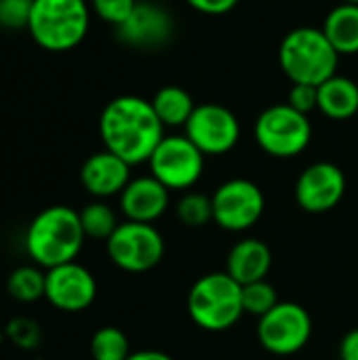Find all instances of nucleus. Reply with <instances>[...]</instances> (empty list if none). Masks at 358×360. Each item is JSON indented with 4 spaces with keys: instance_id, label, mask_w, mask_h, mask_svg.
<instances>
[{
    "instance_id": "nucleus-1",
    "label": "nucleus",
    "mask_w": 358,
    "mask_h": 360,
    "mask_svg": "<svg viewBox=\"0 0 358 360\" xmlns=\"http://www.w3.org/2000/svg\"><path fill=\"white\" fill-rule=\"evenodd\" d=\"M99 135L103 148L124 162H148L165 137V124L150 99L137 95L114 97L99 116Z\"/></svg>"
},
{
    "instance_id": "nucleus-2",
    "label": "nucleus",
    "mask_w": 358,
    "mask_h": 360,
    "mask_svg": "<svg viewBox=\"0 0 358 360\" xmlns=\"http://www.w3.org/2000/svg\"><path fill=\"white\" fill-rule=\"evenodd\" d=\"M84 240L87 236L78 211L65 205H53L42 209L30 221L25 232V251L36 266L51 270L76 262Z\"/></svg>"
},
{
    "instance_id": "nucleus-3",
    "label": "nucleus",
    "mask_w": 358,
    "mask_h": 360,
    "mask_svg": "<svg viewBox=\"0 0 358 360\" xmlns=\"http://www.w3.org/2000/svg\"><path fill=\"white\" fill-rule=\"evenodd\" d=\"M340 55L321 27H295L279 46V63L293 84L321 86L335 76Z\"/></svg>"
},
{
    "instance_id": "nucleus-4",
    "label": "nucleus",
    "mask_w": 358,
    "mask_h": 360,
    "mask_svg": "<svg viewBox=\"0 0 358 360\" xmlns=\"http://www.w3.org/2000/svg\"><path fill=\"white\" fill-rule=\"evenodd\" d=\"M89 23L87 0H34L27 32L40 49L65 53L84 40Z\"/></svg>"
},
{
    "instance_id": "nucleus-5",
    "label": "nucleus",
    "mask_w": 358,
    "mask_h": 360,
    "mask_svg": "<svg viewBox=\"0 0 358 360\" xmlns=\"http://www.w3.org/2000/svg\"><path fill=\"white\" fill-rule=\"evenodd\" d=\"M188 314L203 331L222 333L232 329L245 314L243 285L228 272L200 276L188 291Z\"/></svg>"
},
{
    "instance_id": "nucleus-6",
    "label": "nucleus",
    "mask_w": 358,
    "mask_h": 360,
    "mask_svg": "<svg viewBox=\"0 0 358 360\" xmlns=\"http://www.w3.org/2000/svg\"><path fill=\"white\" fill-rule=\"evenodd\" d=\"M312 139L310 118L289 103H276L266 108L255 120L257 146L274 158L300 156Z\"/></svg>"
},
{
    "instance_id": "nucleus-7",
    "label": "nucleus",
    "mask_w": 358,
    "mask_h": 360,
    "mask_svg": "<svg viewBox=\"0 0 358 360\" xmlns=\"http://www.w3.org/2000/svg\"><path fill=\"white\" fill-rule=\"evenodd\" d=\"M108 257L124 272L141 274L156 268L165 257V238L154 224L122 221L106 240Z\"/></svg>"
},
{
    "instance_id": "nucleus-8",
    "label": "nucleus",
    "mask_w": 358,
    "mask_h": 360,
    "mask_svg": "<svg viewBox=\"0 0 358 360\" xmlns=\"http://www.w3.org/2000/svg\"><path fill=\"white\" fill-rule=\"evenodd\" d=\"M312 338V319L295 302H279L257 323V340L264 350L276 356L298 354Z\"/></svg>"
},
{
    "instance_id": "nucleus-9",
    "label": "nucleus",
    "mask_w": 358,
    "mask_h": 360,
    "mask_svg": "<svg viewBox=\"0 0 358 360\" xmlns=\"http://www.w3.org/2000/svg\"><path fill=\"white\" fill-rule=\"evenodd\" d=\"M148 165L165 188L190 190L205 171V154L186 135H165Z\"/></svg>"
},
{
    "instance_id": "nucleus-10",
    "label": "nucleus",
    "mask_w": 358,
    "mask_h": 360,
    "mask_svg": "<svg viewBox=\"0 0 358 360\" xmlns=\"http://www.w3.org/2000/svg\"><path fill=\"white\" fill-rule=\"evenodd\" d=\"M213 221L228 232H245L253 228L266 209L262 188L251 179H228L211 196Z\"/></svg>"
},
{
    "instance_id": "nucleus-11",
    "label": "nucleus",
    "mask_w": 358,
    "mask_h": 360,
    "mask_svg": "<svg viewBox=\"0 0 358 360\" xmlns=\"http://www.w3.org/2000/svg\"><path fill=\"white\" fill-rule=\"evenodd\" d=\"M184 135L205 154L222 156L234 150L241 139V122L236 114L219 103L196 105L184 127Z\"/></svg>"
},
{
    "instance_id": "nucleus-12",
    "label": "nucleus",
    "mask_w": 358,
    "mask_h": 360,
    "mask_svg": "<svg viewBox=\"0 0 358 360\" xmlns=\"http://www.w3.org/2000/svg\"><path fill=\"white\" fill-rule=\"evenodd\" d=\"M346 194V175L335 162H314L306 167L295 181V200L306 213H327L335 209Z\"/></svg>"
},
{
    "instance_id": "nucleus-13",
    "label": "nucleus",
    "mask_w": 358,
    "mask_h": 360,
    "mask_svg": "<svg viewBox=\"0 0 358 360\" xmlns=\"http://www.w3.org/2000/svg\"><path fill=\"white\" fill-rule=\"evenodd\" d=\"M175 32L173 13L162 4L139 0L131 17L116 27V38L139 51H156L162 49Z\"/></svg>"
},
{
    "instance_id": "nucleus-14",
    "label": "nucleus",
    "mask_w": 358,
    "mask_h": 360,
    "mask_svg": "<svg viewBox=\"0 0 358 360\" xmlns=\"http://www.w3.org/2000/svg\"><path fill=\"white\" fill-rule=\"evenodd\" d=\"M97 297V281L78 262L46 270L44 300L61 312H82Z\"/></svg>"
},
{
    "instance_id": "nucleus-15",
    "label": "nucleus",
    "mask_w": 358,
    "mask_h": 360,
    "mask_svg": "<svg viewBox=\"0 0 358 360\" xmlns=\"http://www.w3.org/2000/svg\"><path fill=\"white\" fill-rule=\"evenodd\" d=\"M131 181V165L110 150L91 154L80 167L82 188L97 200L120 196V192Z\"/></svg>"
},
{
    "instance_id": "nucleus-16",
    "label": "nucleus",
    "mask_w": 358,
    "mask_h": 360,
    "mask_svg": "<svg viewBox=\"0 0 358 360\" xmlns=\"http://www.w3.org/2000/svg\"><path fill=\"white\" fill-rule=\"evenodd\" d=\"M171 190L165 188L154 175L135 177L120 192V211L129 221L154 224L160 219L171 200Z\"/></svg>"
},
{
    "instance_id": "nucleus-17",
    "label": "nucleus",
    "mask_w": 358,
    "mask_h": 360,
    "mask_svg": "<svg viewBox=\"0 0 358 360\" xmlns=\"http://www.w3.org/2000/svg\"><path fill=\"white\" fill-rule=\"evenodd\" d=\"M270 270H272V251L260 238H243L228 253L226 272L238 285L266 281Z\"/></svg>"
},
{
    "instance_id": "nucleus-18",
    "label": "nucleus",
    "mask_w": 358,
    "mask_h": 360,
    "mask_svg": "<svg viewBox=\"0 0 358 360\" xmlns=\"http://www.w3.org/2000/svg\"><path fill=\"white\" fill-rule=\"evenodd\" d=\"M319 110L331 120H348L358 112V84L348 76H331L319 86Z\"/></svg>"
},
{
    "instance_id": "nucleus-19",
    "label": "nucleus",
    "mask_w": 358,
    "mask_h": 360,
    "mask_svg": "<svg viewBox=\"0 0 358 360\" xmlns=\"http://www.w3.org/2000/svg\"><path fill=\"white\" fill-rule=\"evenodd\" d=\"M338 51V55H357L358 53V4L342 2L329 11L321 27Z\"/></svg>"
},
{
    "instance_id": "nucleus-20",
    "label": "nucleus",
    "mask_w": 358,
    "mask_h": 360,
    "mask_svg": "<svg viewBox=\"0 0 358 360\" xmlns=\"http://www.w3.org/2000/svg\"><path fill=\"white\" fill-rule=\"evenodd\" d=\"M150 101L165 127H186L192 112L196 110L192 95L177 84H167L158 89Z\"/></svg>"
},
{
    "instance_id": "nucleus-21",
    "label": "nucleus",
    "mask_w": 358,
    "mask_h": 360,
    "mask_svg": "<svg viewBox=\"0 0 358 360\" xmlns=\"http://www.w3.org/2000/svg\"><path fill=\"white\" fill-rule=\"evenodd\" d=\"M46 289V270L32 264L15 268L6 278V291L13 300L21 304H32L44 297Z\"/></svg>"
},
{
    "instance_id": "nucleus-22",
    "label": "nucleus",
    "mask_w": 358,
    "mask_h": 360,
    "mask_svg": "<svg viewBox=\"0 0 358 360\" xmlns=\"http://www.w3.org/2000/svg\"><path fill=\"white\" fill-rule=\"evenodd\" d=\"M78 215H80V224H82V230H84L87 238L108 240L116 232V228L120 226L116 211L106 200L95 198L93 202L84 205L78 211Z\"/></svg>"
},
{
    "instance_id": "nucleus-23",
    "label": "nucleus",
    "mask_w": 358,
    "mask_h": 360,
    "mask_svg": "<svg viewBox=\"0 0 358 360\" xmlns=\"http://www.w3.org/2000/svg\"><path fill=\"white\" fill-rule=\"evenodd\" d=\"M131 354L129 338L118 327H101L91 338L93 360H127Z\"/></svg>"
},
{
    "instance_id": "nucleus-24",
    "label": "nucleus",
    "mask_w": 358,
    "mask_h": 360,
    "mask_svg": "<svg viewBox=\"0 0 358 360\" xmlns=\"http://www.w3.org/2000/svg\"><path fill=\"white\" fill-rule=\"evenodd\" d=\"M177 219L188 228H203L213 221V200L200 192H188L177 202Z\"/></svg>"
},
{
    "instance_id": "nucleus-25",
    "label": "nucleus",
    "mask_w": 358,
    "mask_h": 360,
    "mask_svg": "<svg viewBox=\"0 0 358 360\" xmlns=\"http://www.w3.org/2000/svg\"><path fill=\"white\" fill-rule=\"evenodd\" d=\"M276 304H279V293H276L274 285L268 283V278L243 285V310H245V314L262 319Z\"/></svg>"
},
{
    "instance_id": "nucleus-26",
    "label": "nucleus",
    "mask_w": 358,
    "mask_h": 360,
    "mask_svg": "<svg viewBox=\"0 0 358 360\" xmlns=\"http://www.w3.org/2000/svg\"><path fill=\"white\" fill-rule=\"evenodd\" d=\"M137 2L139 0H91V8L101 21L118 27L131 17Z\"/></svg>"
},
{
    "instance_id": "nucleus-27",
    "label": "nucleus",
    "mask_w": 358,
    "mask_h": 360,
    "mask_svg": "<svg viewBox=\"0 0 358 360\" xmlns=\"http://www.w3.org/2000/svg\"><path fill=\"white\" fill-rule=\"evenodd\" d=\"M34 0H0V27L23 30L30 23Z\"/></svg>"
},
{
    "instance_id": "nucleus-28",
    "label": "nucleus",
    "mask_w": 358,
    "mask_h": 360,
    "mask_svg": "<svg viewBox=\"0 0 358 360\" xmlns=\"http://www.w3.org/2000/svg\"><path fill=\"white\" fill-rule=\"evenodd\" d=\"M287 103L302 112V114H310L312 110H319V86L312 84H291L289 95H287Z\"/></svg>"
},
{
    "instance_id": "nucleus-29",
    "label": "nucleus",
    "mask_w": 358,
    "mask_h": 360,
    "mask_svg": "<svg viewBox=\"0 0 358 360\" xmlns=\"http://www.w3.org/2000/svg\"><path fill=\"white\" fill-rule=\"evenodd\" d=\"M194 11L205 15H226L230 13L241 0H186Z\"/></svg>"
},
{
    "instance_id": "nucleus-30",
    "label": "nucleus",
    "mask_w": 358,
    "mask_h": 360,
    "mask_svg": "<svg viewBox=\"0 0 358 360\" xmlns=\"http://www.w3.org/2000/svg\"><path fill=\"white\" fill-rule=\"evenodd\" d=\"M340 360H358V327L348 331L340 342Z\"/></svg>"
},
{
    "instance_id": "nucleus-31",
    "label": "nucleus",
    "mask_w": 358,
    "mask_h": 360,
    "mask_svg": "<svg viewBox=\"0 0 358 360\" xmlns=\"http://www.w3.org/2000/svg\"><path fill=\"white\" fill-rule=\"evenodd\" d=\"M127 360H175L173 356H169L167 352H160V350H137V352H131Z\"/></svg>"
},
{
    "instance_id": "nucleus-32",
    "label": "nucleus",
    "mask_w": 358,
    "mask_h": 360,
    "mask_svg": "<svg viewBox=\"0 0 358 360\" xmlns=\"http://www.w3.org/2000/svg\"><path fill=\"white\" fill-rule=\"evenodd\" d=\"M342 2H352V4H358V0H342Z\"/></svg>"
}]
</instances>
